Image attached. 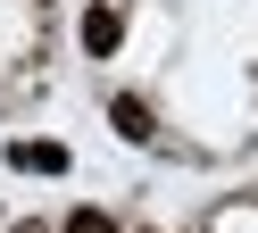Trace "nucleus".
I'll use <instances>...</instances> for the list:
<instances>
[{
    "label": "nucleus",
    "mask_w": 258,
    "mask_h": 233,
    "mask_svg": "<svg viewBox=\"0 0 258 233\" xmlns=\"http://www.w3.org/2000/svg\"><path fill=\"white\" fill-rule=\"evenodd\" d=\"M9 158H17V166H42V175H58V166H67V150H58V142H17Z\"/></svg>",
    "instance_id": "7ed1b4c3"
},
{
    "label": "nucleus",
    "mask_w": 258,
    "mask_h": 233,
    "mask_svg": "<svg viewBox=\"0 0 258 233\" xmlns=\"http://www.w3.org/2000/svg\"><path fill=\"white\" fill-rule=\"evenodd\" d=\"M117 42H125V17L117 9H84V50H92V59H108Z\"/></svg>",
    "instance_id": "f257e3e1"
},
{
    "label": "nucleus",
    "mask_w": 258,
    "mask_h": 233,
    "mask_svg": "<svg viewBox=\"0 0 258 233\" xmlns=\"http://www.w3.org/2000/svg\"><path fill=\"white\" fill-rule=\"evenodd\" d=\"M67 233H108V216H100V208H75V216H67Z\"/></svg>",
    "instance_id": "20e7f679"
},
{
    "label": "nucleus",
    "mask_w": 258,
    "mask_h": 233,
    "mask_svg": "<svg viewBox=\"0 0 258 233\" xmlns=\"http://www.w3.org/2000/svg\"><path fill=\"white\" fill-rule=\"evenodd\" d=\"M108 116H117V133H125V142H150V133H158V125H150V108H142L134 92H125V100H117Z\"/></svg>",
    "instance_id": "f03ea898"
}]
</instances>
